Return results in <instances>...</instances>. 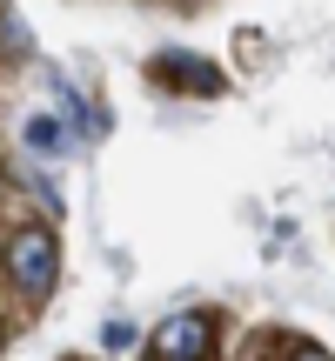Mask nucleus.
Masks as SVG:
<instances>
[{"label":"nucleus","mask_w":335,"mask_h":361,"mask_svg":"<svg viewBox=\"0 0 335 361\" xmlns=\"http://www.w3.org/2000/svg\"><path fill=\"white\" fill-rule=\"evenodd\" d=\"M7 281L20 288L27 301H47L54 295V281H61V241H54V228L27 221V228L7 234Z\"/></svg>","instance_id":"f257e3e1"},{"label":"nucleus","mask_w":335,"mask_h":361,"mask_svg":"<svg viewBox=\"0 0 335 361\" xmlns=\"http://www.w3.org/2000/svg\"><path fill=\"white\" fill-rule=\"evenodd\" d=\"M208 348H215V322L201 308L168 314V322H155V335H148V355H161V361H201Z\"/></svg>","instance_id":"f03ea898"},{"label":"nucleus","mask_w":335,"mask_h":361,"mask_svg":"<svg viewBox=\"0 0 335 361\" xmlns=\"http://www.w3.org/2000/svg\"><path fill=\"white\" fill-rule=\"evenodd\" d=\"M155 74H161V80H188V94H221V87H228L221 67H208L201 54H161Z\"/></svg>","instance_id":"7ed1b4c3"},{"label":"nucleus","mask_w":335,"mask_h":361,"mask_svg":"<svg viewBox=\"0 0 335 361\" xmlns=\"http://www.w3.org/2000/svg\"><path fill=\"white\" fill-rule=\"evenodd\" d=\"M27 147H34V154H61V147H67V121L34 114V121H27Z\"/></svg>","instance_id":"20e7f679"},{"label":"nucleus","mask_w":335,"mask_h":361,"mask_svg":"<svg viewBox=\"0 0 335 361\" xmlns=\"http://www.w3.org/2000/svg\"><path fill=\"white\" fill-rule=\"evenodd\" d=\"M61 121H67V134L81 141V128H88V114H81V94H74V87H61Z\"/></svg>","instance_id":"39448f33"},{"label":"nucleus","mask_w":335,"mask_h":361,"mask_svg":"<svg viewBox=\"0 0 335 361\" xmlns=\"http://www.w3.org/2000/svg\"><path fill=\"white\" fill-rule=\"evenodd\" d=\"M101 341H107V348H134V328H128V322H107Z\"/></svg>","instance_id":"423d86ee"}]
</instances>
